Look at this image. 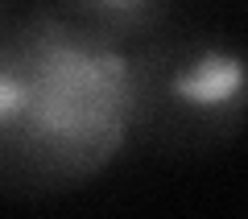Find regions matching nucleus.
<instances>
[{"label": "nucleus", "mask_w": 248, "mask_h": 219, "mask_svg": "<svg viewBox=\"0 0 248 219\" xmlns=\"http://www.w3.org/2000/svg\"><path fill=\"white\" fill-rule=\"evenodd\" d=\"M33 4H46L75 29L116 46V50H133V46L157 37L182 13V0H33Z\"/></svg>", "instance_id": "nucleus-3"}, {"label": "nucleus", "mask_w": 248, "mask_h": 219, "mask_svg": "<svg viewBox=\"0 0 248 219\" xmlns=\"http://www.w3.org/2000/svg\"><path fill=\"white\" fill-rule=\"evenodd\" d=\"M25 104H29V66H25V50H21L13 25H0V178L4 166L13 157L21 120H25Z\"/></svg>", "instance_id": "nucleus-4"}, {"label": "nucleus", "mask_w": 248, "mask_h": 219, "mask_svg": "<svg viewBox=\"0 0 248 219\" xmlns=\"http://www.w3.org/2000/svg\"><path fill=\"white\" fill-rule=\"evenodd\" d=\"M13 13H17V9H13V0H0V25H4V21H9Z\"/></svg>", "instance_id": "nucleus-5"}, {"label": "nucleus", "mask_w": 248, "mask_h": 219, "mask_svg": "<svg viewBox=\"0 0 248 219\" xmlns=\"http://www.w3.org/2000/svg\"><path fill=\"white\" fill-rule=\"evenodd\" d=\"M248 132V42L174 21L128 50V149L203 161Z\"/></svg>", "instance_id": "nucleus-2"}, {"label": "nucleus", "mask_w": 248, "mask_h": 219, "mask_svg": "<svg viewBox=\"0 0 248 219\" xmlns=\"http://www.w3.org/2000/svg\"><path fill=\"white\" fill-rule=\"evenodd\" d=\"M29 66V104L0 194L79 190L128 153V50L29 0L9 17Z\"/></svg>", "instance_id": "nucleus-1"}]
</instances>
